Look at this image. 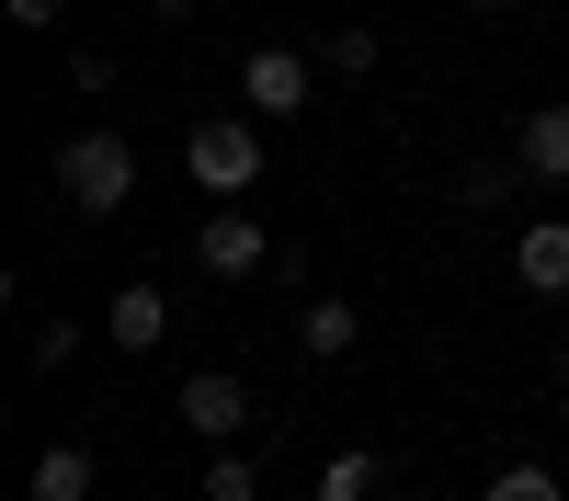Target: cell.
Instances as JSON below:
<instances>
[{
    "label": "cell",
    "instance_id": "cell-1",
    "mask_svg": "<svg viewBox=\"0 0 569 501\" xmlns=\"http://www.w3.org/2000/svg\"><path fill=\"white\" fill-rule=\"evenodd\" d=\"M58 194H69V217H126V194H137V149L114 126H80L69 149H58Z\"/></svg>",
    "mask_w": 569,
    "mask_h": 501
},
{
    "label": "cell",
    "instance_id": "cell-2",
    "mask_svg": "<svg viewBox=\"0 0 569 501\" xmlns=\"http://www.w3.org/2000/svg\"><path fill=\"white\" fill-rule=\"evenodd\" d=\"M262 160H273V149H262V126H251V114H240V126H194V137H182V171H194L217 206H251Z\"/></svg>",
    "mask_w": 569,
    "mask_h": 501
},
{
    "label": "cell",
    "instance_id": "cell-3",
    "mask_svg": "<svg viewBox=\"0 0 569 501\" xmlns=\"http://www.w3.org/2000/svg\"><path fill=\"white\" fill-rule=\"evenodd\" d=\"M308 91H319V58H308V46H251V58H240V103H251L262 126H284Z\"/></svg>",
    "mask_w": 569,
    "mask_h": 501
},
{
    "label": "cell",
    "instance_id": "cell-4",
    "mask_svg": "<svg viewBox=\"0 0 569 501\" xmlns=\"http://www.w3.org/2000/svg\"><path fill=\"white\" fill-rule=\"evenodd\" d=\"M194 262L217 273V285H251V273L273 262V240H262V217H251V206H217V217L194 228Z\"/></svg>",
    "mask_w": 569,
    "mask_h": 501
},
{
    "label": "cell",
    "instance_id": "cell-5",
    "mask_svg": "<svg viewBox=\"0 0 569 501\" xmlns=\"http://www.w3.org/2000/svg\"><path fill=\"white\" fill-rule=\"evenodd\" d=\"M182 422H194L206 444H240L251 433V388L228 377V364H206V377H182Z\"/></svg>",
    "mask_w": 569,
    "mask_h": 501
},
{
    "label": "cell",
    "instance_id": "cell-6",
    "mask_svg": "<svg viewBox=\"0 0 569 501\" xmlns=\"http://www.w3.org/2000/svg\"><path fill=\"white\" fill-rule=\"evenodd\" d=\"M103 342H114V353H160V342H171V297H160V285H114Z\"/></svg>",
    "mask_w": 569,
    "mask_h": 501
},
{
    "label": "cell",
    "instance_id": "cell-7",
    "mask_svg": "<svg viewBox=\"0 0 569 501\" xmlns=\"http://www.w3.org/2000/svg\"><path fill=\"white\" fill-rule=\"evenodd\" d=\"M512 273H525V297H569V217H525Z\"/></svg>",
    "mask_w": 569,
    "mask_h": 501
},
{
    "label": "cell",
    "instance_id": "cell-8",
    "mask_svg": "<svg viewBox=\"0 0 569 501\" xmlns=\"http://www.w3.org/2000/svg\"><path fill=\"white\" fill-rule=\"evenodd\" d=\"M512 160H525L536 182H569V103H536L525 126H512Z\"/></svg>",
    "mask_w": 569,
    "mask_h": 501
},
{
    "label": "cell",
    "instance_id": "cell-9",
    "mask_svg": "<svg viewBox=\"0 0 569 501\" xmlns=\"http://www.w3.org/2000/svg\"><path fill=\"white\" fill-rule=\"evenodd\" d=\"M297 342H308L319 364H342V353L365 342V308H353V297H308V319H297Z\"/></svg>",
    "mask_w": 569,
    "mask_h": 501
},
{
    "label": "cell",
    "instance_id": "cell-10",
    "mask_svg": "<svg viewBox=\"0 0 569 501\" xmlns=\"http://www.w3.org/2000/svg\"><path fill=\"white\" fill-rule=\"evenodd\" d=\"M23 501H91V455L80 444H46L34 479H23Z\"/></svg>",
    "mask_w": 569,
    "mask_h": 501
},
{
    "label": "cell",
    "instance_id": "cell-11",
    "mask_svg": "<svg viewBox=\"0 0 569 501\" xmlns=\"http://www.w3.org/2000/svg\"><path fill=\"white\" fill-rule=\"evenodd\" d=\"M308 58H319V80H365V69H376V34H365V23H330Z\"/></svg>",
    "mask_w": 569,
    "mask_h": 501
},
{
    "label": "cell",
    "instance_id": "cell-12",
    "mask_svg": "<svg viewBox=\"0 0 569 501\" xmlns=\"http://www.w3.org/2000/svg\"><path fill=\"white\" fill-rule=\"evenodd\" d=\"M308 501H376V455H365V444H342V455L319 468V490H308Z\"/></svg>",
    "mask_w": 569,
    "mask_h": 501
},
{
    "label": "cell",
    "instance_id": "cell-13",
    "mask_svg": "<svg viewBox=\"0 0 569 501\" xmlns=\"http://www.w3.org/2000/svg\"><path fill=\"white\" fill-rule=\"evenodd\" d=\"M80 364V319H34V377H69Z\"/></svg>",
    "mask_w": 569,
    "mask_h": 501
},
{
    "label": "cell",
    "instance_id": "cell-14",
    "mask_svg": "<svg viewBox=\"0 0 569 501\" xmlns=\"http://www.w3.org/2000/svg\"><path fill=\"white\" fill-rule=\"evenodd\" d=\"M206 501H262V479H251V455H217V468H206Z\"/></svg>",
    "mask_w": 569,
    "mask_h": 501
},
{
    "label": "cell",
    "instance_id": "cell-15",
    "mask_svg": "<svg viewBox=\"0 0 569 501\" xmlns=\"http://www.w3.org/2000/svg\"><path fill=\"white\" fill-rule=\"evenodd\" d=\"M479 501H558V479H547V468H501Z\"/></svg>",
    "mask_w": 569,
    "mask_h": 501
},
{
    "label": "cell",
    "instance_id": "cell-16",
    "mask_svg": "<svg viewBox=\"0 0 569 501\" xmlns=\"http://www.w3.org/2000/svg\"><path fill=\"white\" fill-rule=\"evenodd\" d=\"M69 91H114V58H103V46H69Z\"/></svg>",
    "mask_w": 569,
    "mask_h": 501
},
{
    "label": "cell",
    "instance_id": "cell-17",
    "mask_svg": "<svg viewBox=\"0 0 569 501\" xmlns=\"http://www.w3.org/2000/svg\"><path fill=\"white\" fill-rule=\"evenodd\" d=\"M12 23H23V34H46V23H69V0H12Z\"/></svg>",
    "mask_w": 569,
    "mask_h": 501
},
{
    "label": "cell",
    "instance_id": "cell-18",
    "mask_svg": "<svg viewBox=\"0 0 569 501\" xmlns=\"http://www.w3.org/2000/svg\"><path fill=\"white\" fill-rule=\"evenodd\" d=\"M149 12H194V0H149Z\"/></svg>",
    "mask_w": 569,
    "mask_h": 501
},
{
    "label": "cell",
    "instance_id": "cell-19",
    "mask_svg": "<svg viewBox=\"0 0 569 501\" xmlns=\"http://www.w3.org/2000/svg\"><path fill=\"white\" fill-rule=\"evenodd\" d=\"M558 388H569V353H558Z\"/></svg>",
    "mask_w": 569,
    "mask_h": 501
}]
</instances>
